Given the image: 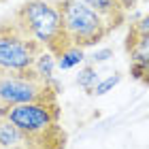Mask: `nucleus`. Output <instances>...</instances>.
<instances>
[{
  "label": "nucleus",
  "mask_w": 149,
  "mask_h": 149,
  "mask_svg": "<svg viewBox=\"0 0 149 149\" xmlns=\"http://www.w3.org/2000/svg\"><path fill=\"white\" fill-rule=\"evenodd\" d=\"M60 92H62L60 85L40 81L34 68L0 77V107L28 104V102H53V100H58Z\"/></svg>",
  "instance_id": "20e7f679"
},
{
  "label": "nucleus",
  "mask_w": 149,
  "mask_h": 149,
  "mask_svg": "<svg viewBox=\"0 0 149 149\" xmlns=\"http://www.w3.org/2000/svg\"><path fill=\"white\" fill-rule=\"evenodd\" d=\"M13 19L34 40H38L43 45V49H47L53 58H58L62 51L72 47L64 32L60 11L53 2L28 0L13 13Z\"/></svg>",
  "instance_id": "f257e3e1"
},
{
  "label": "nucleus",
  "mask_w": 149,
  "mask_h": 149,
  "mask_svg": "<svg viewBox=\"0 0 149 149\" xmlns=\"http://www.w3.org/2000/svg\"><path fill=\"white\" fill-rule=\"evenodd\" d=\"M34 72L38 74V79L40 81H45V83H51V85H60L58 81H56V58L51 56L47 49H43L38 53V58L34 60Z\"/></svg>",
  "instance_id": "6e6552de"
},
{
  "label": "nucleus",
  "mask_w": 149,
  "mask_h": 149,
  "mask_svg": "<svg viewBox=\"0 0 149 149\" xmlns=\"http://www.w3.org/2000/svg\"><path fill=\"white\" fill-rule=\"evenodd\" d=\"M83 60H85L83 49L72 45V47H68L66 51H62V53L56 58V68H60V70H68V68H74L77 64H81Z\"/></svg>",
  "instance_id": "1a4fd4ad"
},
{
  "label": "nucleus",
  "mask_w": 149,
  "mask_h": 149,
  "mask_svg": "<svg viewBox=\"0 0 149 149\" xmlns=\"http://www.w3.org/2000/svg\"><path fill=\"white\" fill-rule=\"evenodd\" d=\"M85 6L96 13L98 17H102V22L109 26V30H117L121 24H126L128 19V13L121 9V4L117 0H81Z\"/></svg>",
  "instance_id": "39448f33"
},
{
  "label": "nucleus",
  "mask_w": 149,
  "mask_h": 149,
  "mask_svg": "<svg viewBox=\"0 0 149 149\" xmlns=\"http://www.w3.org/2000/svg\"><path fill=\"white\" fill-rule=\"evenodd\" d=\"M141 83H145L149 87V64H145V72H143V79H141Z\"/></svg>",
  "instance_id": "4468645a"
},
{
  "label": "nucleus",
  "mask_w": 149,
  "mask_h": 149,
  "mask_svg": "<svg viewBox=\"0 0 149 149\" xmlns=\"http://www.w3.org/2000/svg\"><path fill=\"white\" fill-rule=\"evenodd\" d=\"M53 4L60 11L62 26L70 45L85 49V47L98 45L100 40H104L111 34L109 26L102 22V17H98L81 0H58Z\"/></svg>",
  "instance_id": "7ed1b4c3"
},
{
  "label": "nucleus",
  "mask_w": 149,
  "mask_h": 149,
  "mask_svg": "<svg viewBox=\"0 0 149 149\" xmlns=\"http://www.w3.org/2000/svg\"><path fill=\"white\" fill-rule=\"evenodd\" d=\"M0 2H6V0H0Z\"/></svg>",
  "instance_id": "2eb2a0df"
},
{
  "label": "nucleus",
  "mask_w": 149,
  "mask_h": 149,
  "mask_svg": "<svg viewBox=\"0 0 149 149\" xmlns=\"http://www.w3.org/2000/svg\"><path fill=\"white\" fill-rule=\"evenodd\" d=\"M40 51L43 45L32 38L13 15L0 22V77L30 70Z\"/></svg>",
  "instance_id": "f03ea898"
},
{
  "label": "nucleus",
  "mask_w": 149,
  "mask_h": 149,
  "mask_svg": "<svg viewBox=\"0 0 149 149\" xmlns=\"http://www.w3.org/2000/svg\"><path fill=\"white\" fill-rule=\"evenodd\" d=\"M117 2L121 4V9H124L126 13H130L136 9V4H139V0H117Z\"/></svg>",
  "instance_id": "ddd939ff"
},
{
  "label": "nucleus",
  "mask_w": 149,
  "mask_h": 149,
  "mask_svg": "<svg viewBox=\"0 0 149 149\" xmlns=\"http://www.w3.org/2000/svg\"><path fill=\"white\" fill-rule=\"evenodd\" d=\"M119 81H121V74H119V72H113L111 77H107V79H102V81H98L96 87L92 90V94H96V96H102V94L111 92L113 87L119 83Z\"/></svg>",
  "instance_id": "9b49d317"
},
{
  "label": "nucleus",
  "mask_w": 149,
  "mask_h": 149,
  "mask_svg": "<svg viewBox=\"0 0 149 149\" xmlns=\"http://www.w3.org/2000/svg\"><path fill=\"white\" fill-rule=\"evenodd\" d=\"M0 149H2V147H0Z\"/></svg>",
  "instance_id": "dca6fc26"
},
{
  "label": "nucleus",
  "mask_w": 149,
  "mask_h": 149,
  "mask_svg": "<svg viewBox=\"0 0 149 149\" xmlns=\"http://www.w3.org/2000/svg\"><path fill=\"white\" fill-rule=\"evenodd\" d=\"M0 147L2 149H28V139L0 115Z\"/></svg>",
  "instance_id": "0eeeda50"
},
{
  "label": "nucleus",
  "mask_w": 149,
  "mask_h": 149,
  "mask_svg": "<svg viewBox=\"0 0 149 149\" xmlns=\"http://www.w3.org/2000/svg\"><path fill=\"white\" fill-rule=\"evenodd\" d=\"M109 58H113V49L111 47H104V49H98L96 53L92 56V60L94 62H107Z\"/></svg>",
  "instance_id": "f8f14e48"
},
{
  "label": "nucleus",
  "mask_w": 149,
  "mask_h": 149,
  "mask_svg": "<svg viewBox=\"0 0 149 149\" xmlns=\"http://www.w3.org/2000/svg\"><path fill=\"white\" fill-rule=\"evenodd\" d=\"M98 81H100L98 79V70H96V66H92V64H87L85 68L79 72V77H77V83L83 87L87 94H92V90L96 87Z\"/></svg>",
  "instance_id": "9d476101"
},
{
  "label": "nucleus",
  "mask_w": 149,
  "mask_h": 149,
  "mask_svg": "<svg viewBox=\"0 0 149 149\" xmlns=\"http://www.w3.org/2000/svg\"><path fill=\"white\" fill-rule=\"evenodd\" d=\"M126 51L130 56V62L136 64H149V34L136 32L130 26L126 36Z\"/></svg>",
  "instance_id": "423d86ee"
}]
</instances>
